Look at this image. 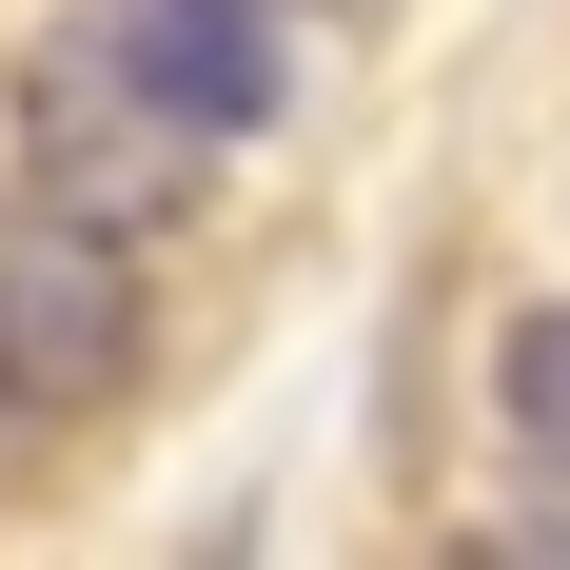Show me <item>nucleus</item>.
Instances as JSON below:
<instances>
[{
    "label": "nucleus",
    "mask_w": 570,
    "mask_h": 570,
    "mask_svg": "<svg viewBox=\"0 0 570 570\" xmlns=\"http://www.w3.org/2000/svg\"><path fill=\"white\" fill-rule=\"evenodd\" d=\"M138 374V236L79 197H0V413H118Z\"/></svg>",
    "instance_id": "f257e3e1"
},
{
    "label": "nucleus",
    "mask_w": 570,
    "mask_h": 570,
    "mask_svg": "<svg viewBox=\"0 0 570 570\" xmlns=\"http://www.w3.org/2000/svg\"><path fill=\"white\" fill-rule=\"evenodd\" d=\"M197 158H217V138L118 59V20H59V40L20 59V177H40V197H79V217H118V236H158L177 197H197Z\"/></svg>",
    "instance_id": "f03ea898"
},
{
    "label": "nucleus",
    "mask_w": 570,
    "mask_h": 570,
    "mask_svg": "<svg viewBox=\"0 0 570 570\" xmlns=\"http://www.w3.org/2000/svg\"><path fill=\"white\" fill-rule=\"evenodd\" d=\"M276 20L295 0H118V59H138L197 138H256V118H276Z\"/></svg>",
    "instance_id": "7ed1b4c3"
},
{
    "label": "nucleus",
    "mask_w": 570,
    "mask_h": 570,
    "mask_svg": "<svg viewBox=\"0 0 570 570\" xmlns=\"http://www.w3.org/2000/svg\"><path fill=\"white\" fill-rule=\"evenodd\" d=\"M492 413H512V492H531V512L570 531V295L492 335Z\"/></svg>",
    "instance_id": "20e7f679"
}]
</instances>
